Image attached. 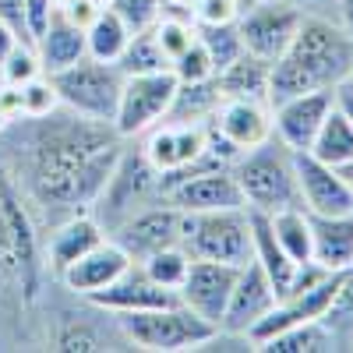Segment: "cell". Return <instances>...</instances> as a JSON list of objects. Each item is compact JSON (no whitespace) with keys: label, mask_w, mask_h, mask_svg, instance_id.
<instances>
[{"label":"cell","mask_w":353,"mask_h":353,"mask_svg":"<svg viewBox=\"0 0 353 353\" xmlns=\"http://www.w3.org/2000/svg\"><path fill=\"white\" fill-rule=\"evenodd\" d=\"M0 134L21 149L8 170V181L25 198L28 212L39 205L46 212H61V219L85 212L96 201L124 149V138L113 131V124L88 121L64 106L46 117L11 121Z\"/></svg>","instance_id":"1"},{"label":"cell","mask_w":353,"mask_h":353,"mask_svg":"<svg viewBox=\"0 0 353 353\" xmlns=\"http://www.w3.org/2000/svg\"><path fill=\"white\" fill-rule=\"evenodd\" d=\"M353 74V36L332 14H304L297 36L272 61L269 71V106L314 92L336 88Z\"/></svg>","instance_id":"2"},{"label":"cell","mask_w":353,"mask_h":353,"mask_svg":"<svg viewBox=\"0 0 353 353\" xmlns=\"http://www.w3.org/2000/svg\"><path fill=\"white\" fill-rule=\"evenodd\" d=\"M230 170L237 176V188L251 212L304 209L297 191V170H293V149H286L276 134L241 152Z\"/></svg>","instance_id":"3"},{"label":"cell","mask_w":353,"mask_h":353,"mask_svg":"<svg viewBox=\"0 0 353 353\" xmlns=\"http://www.w3.org/2000/svg\"><path fill=\"white\" fill-rule=\"evenodd\" d=\"M159 201H166L163 173L149 163V156H145L141 149L124 145L121 159L113 163L106 184L96 194V201L88 205V212L99 219V226L106 230V237H110L124 219H131L134 212L149 209V205H159Z\"/></svg>","instance_id":"4"},{"label":"cell","mask_w":353,"mask_h":353,"mask_svg":"<svg viewBox=\"0 0 353 353\" xmlns=\"http://www.w3.org/2000/svg\"><path fill=\"white\" fill-rule=\"evenodd\" d=\"M117 329L134 350L152 353H173V350H198L205 339L216 332L205 318H198L184 304L170 307H145V311H117Z\"/></svg>","instance_id":"5"},{"label":"cell","mask_w":353,"mask_h":353,"mask_svg":"<svg viewBox=\"0 0 353 353\" xmlns=\"http://www.w3.org/2000/svg\"><path fill=\"white\" fill-rule=\"evenodd\" d=\"M124 78L128 74L121 71V64L96 61V57H88V53L78 64L50 74V81L57 88V99H61L64 110L88 117V121H106V124H113Z\"/></svg>","instance_id":"6"},{"label":"cell","mask_w":353,"mask_h":353,"mask_svg":"<svg viewBox=\"0 0 353 353\" xmlns=\"http://www.w3.org/2000/svg\"><path fill=\"white\" fill-rule=\"evenodd\" d=\"M181 248L191 258L244 265L251 258V216H248V209L184 212Z\"/></svg>","instance_id":"7"},{"label":"cell","mask_w":353,"mask_h":353,"mask_svg":"<svg viewBox=\"0 0 353 353\" xmlns=\"http://www.w3.org/2000/svg\"><path fill=\"white\" fill-rule=\"evenodd\" d=\"M173 92H176V74L173 71L128 74L124 88H121V103H117V113H113V131L124 141L141 138L145 131L156 128L166 117Z\"/></svg>","instance_id":"8"},{"label":"cell","mask_w":353,"mask_h":353,"mask_svg":"<svg viewBox=\"0 0 353 353\" xmlns=\"http://www.w3.org/2000/svg\"><path fill=\"white\" fill-rule=\"evenodd\" d=\"M304 11L293 0H254V4L241 8L237 14V32L248 53L261 57V61H276V57L290 46L297 36Z\"/></svg>","instance_id":"9"},{"label":"cell","mask_w":353,"mask_h":353,"mask_svg":"<svg viewBox=\"0 0 353 353\" xmlns=\"http://www.w3.org/2000/svg\"><path fill=\"white\" fill-rule=\"evenodd\" d=\"M241 265H226V261H209V258H191L188 265V276L176 290L184 307H191L198 318H205L209 325L219 329L226 301H230V290L237 283Z\"/></svg>","instance_id":"10"},{"label":"cell","mask_w":353,"mask_h":353,"mask_svg":"<svg viewBox=\"0 0 353 353\" xmlns=\"http://www.w3.org/2000/svg\"><path fill=\"white\" fill-rule=\"evenodd\" d=\"M293 170H297L301 205L311 216H346V212H353V184L336 166L314 159L311 152H293Z\"/></svg>","instance_id":"11"},{"label":"cell","mask_w":353,"mask_h":353,"mask_svg":"<svg viewBox=\"0 0 353 353\" xmlns=\"http://www.w3.org/2000/svg\"><path fill=\"white\" fill-rule=\"evenodd\" d=\"M181 223H184V212L173 209L170 201H159V205L134 212L131 219H124L110 233V241L121 244L131 261H141L170 244H181Z\"/></svg>","instance_id":"12"},{"label":"cell","mask_w":353,"mask_h":353,"mask_svg":"<svg viewBox=\"0 0 353 353\" xmlns=\"http://www.w3.org/2000/svg\"><path fill=\"white\" fill-rule=\"evenodd\" d=\"M276 301H279V290L272 286L269 272H265L254 258H248L241 265V272H237V283H233V290H230V301H226L219 329L248 336L258 321L276 307Z\"/></svg>","instance_id":"13"},{"label":"cell","mask_w":353,"mask_h":353,"mask_svg":"<svg viewBox=\"0 0 353 353\" xmlns=\"http://www.w3.org/2000/svg\"><path fill=\"white\" fill-rule=\"evenodd\" d=\"M332 106H336V88H314V92L290 96L272 106V131L286 149L307 152Z\"/></svg>","instance_id":"14"},{"label":"cell","mask_w":353,"mask_h":353,"mask_svg":"<svg viewBox=\"0 0 353 353\" xmlns=\"http://www.w3.org/2000/svg\"><path fill=\"white\" fill-rule=\"evenodd\" d=\"M166 201L181 212H219V209H248L233 170H201L181 176L166 188Z\"/></svg>","instance_id":"15"},{"label":"cell","mask_w":353,"mask_h":353,"mask_svg":"<svg viewBox=\"0 0 353 353\" xmlns=\"http://www.w3.org/2000/svg\"><path fill=\"white\" fill-rule=\"evenodd\" d=\"M88 304H96L99 311L106 314H117V311H145V307H170V304H181L176 290H166L159 286L149 272H145L141 261H131L128 269L117 276L110 286H103L99 293L85 297Z\"/></svg>","instance_id":"16"},{"label":"cell","mask_w":353,"mask_h":353,"mask_svg":"<svg viewBox=\"0 0 353 353\" xmlns=\"http://www.w3.org/2000/svg\"><path fill=\"white\" fill-rule=\"evenodd\" d=\"M205 149V124H173V121H159L156 128H149L141 134V152L149 156V163L170 176L176 170L191 166Z\"/></svg>","instance_id":"17"},{"label":"cell","mask_w":353,"mask_h":353,"mask_svg":"<svg viewBox=\"0 0 353 353\" xmlns=\"http://www.w3.org/2000/svg\"><path fill=\"white\" fill-rule=\"evenodd\" d=\"M128 265H131L128 251L117 244V241L106 237V241H99L92 251H85L78 261H71L57 279H61V286L71 293V297L85 301V297H92V293H99L103 286H110L117 276L128 269Z\"/></svg>","instance_id":"18"},{"label":"cell","mask_w":353,"mask_h":353,"mask_svg":"<svg viewBox=\"0 0 353 353\" xmlns=\"http://www.w3.org/2000/svg\"><path fill=\"white\" fill-rule=\"evenodd\" d=\"M209 124L216 131H223L241 152L254 149V145L269 141L276 134L272 131V106L265 99H223Z\"/></svg>","instance_id":"19"},{"label":"cell","mask_w":353,"mask_h":353,"mask_svg":"<svg viewBox=\"0 0 353 353\" xmlns=\"http://www.w3.org/2000/svg\"><path fill=\"white\" fill-rule=\"evenodd\" d=\"M99 241H106V230L92 212H74L64 216L61 223H53L46 233V269L53 276H61L71 261H78L85 251H92Z\"/></svg>","instance_id":"20"},{"label":"cell","mask_w":353,"mask_h":353,"mask_svg":"<svg viewBox=\"0 0 353 353\" xmlns=\"http://www.w3.org/2000/svg\"><path fill=\"white\" fill-rule=\"evenodd\" d=\"M311 261H318L329 272L353 269V212L311 216Z\"/></svg>","instance_id":"21"},{"label":"cell","mask_w":353,"mask_h":353,"mask_svg":"<svg viewBox=\"0 0 353 353\" xmlns=\"http://www.w3.org/2000/svg\"><path fill=\"white\" fill-rule=\"evenodd\" d=\"M36 53H39V64H43V74H53V71H64L71 64H78L81 57L88 53L85 50V28H78L74 21H68L61 14V8L53 11L46 32L32 43Z\"/></svg>","instance_id":"22"},{"label":"cell","mask_w":353,"mask_h":353,"mask_svg":"<svg viewBox=\"0 0 353 353\" xmlns=\"http://www.w3.org/2000/svg\"><path fill=\"white\" fill-rule=\"evenodd\" d=\"M269 71H272L269 61L244 50L237 61H230L223 71H216V85H219L223 99H265L269 103Z\"/></svg>","instance_id":"23"},{"label":"cell","mask_w":353,"mask_h":353,"mask_svg":"<svg viewBox=\"0 0 353 353\" xmlns=\"http://www.w3.org/2000/svg\"><path fill=\"white\" fill-rule=\"evenodd\" d=\"M223 92L216 85V74L205 78V81H176V92L170 99V110L163 121L173 124H209L212 113L219 110Z\"/></svg>","instance_id":"24"},{"label":"cell","mask_w":353,"mask_h":353,"mask_svg":"<svg viewBox=\"0 0 353 353\" xmlns=\"http://www.w3.org/2000/svg\"><path fill=\"white\" fill-rule=\"evenodd\" d=\"M258 350H265V353H329V350H339V343L325 321L314 318V321H301V325H290V329L276 332Z\"/></svg>","instance_id":"25"},{"label":"cell","mask_w":353,"mask_h":353,"mask_svg":"<svg viewBox=\"0 0 353 353\" xmlns=\"http://www.w3.org/2000/svg\"><path fill=\"white\" fill-rule=\"evenodd\" d=\"M128 39H131L128 21L117 14L110 4L92 18V25L85 28V50H88V57H96V61L117 64L121 53H124V46H128Z\"/></svg>","instance_id":"26"},{"label":"cell","mask_w":353,"mask_h":353,"mask_svg":"<svg viewBox=\"0 0 353 353\" xmlns=\"http://www.w3.org/2000/svg\"><path fill=\"white\" fill-rule=\"evenodd\" d=\"M307 152H311L314 159H321V163L336 166V170L353 159V124L346 121L336 106L329 110L325 121H321V128H318V134H314V141H311Z\"/></svg>","instance_id":"27"},{"label":"cell","mask_w":353,"mask_h":353,"mask_svg":"<svg viewBox=\"0 0 353 353\" xmlns=\"http://www.w3.org/2000/svg\"><path fill=\"white\" fill-rule=\"evenodd\" d=\"M269 223H272V233L279 248L290 254V261H311V216L307 209H279V212H269Z\"/></svg>","instance_id":"28"},{"label":"cell","mask_w":353,"mask_h":353,"mask_svg":"<svg viewBox=\"0 0 353 353\" xmlns=\"http://www.w3.org/2000/svg\"><path fill=\"white\" fill-rule=\"evenodd\" d=\"M14 293H25V301L36 297V279L28 276L25 261L11 241V230L4 223V212H0V301L14 297Z\"/></svg>","instance_id":"29"},{"label":"cell","mask_w":353,"mask_h":353,"mask_svg":"<svg viewBox=\"0 0 353 353\" xmlns=\"http://www.w3.org/2000/svg\"><path fill=\"white\" fill-rule=\"evenodd\" d=\"M121 71L124 74H152V71H170V61L163 46L156 43V32L152 28H141V32H131L124 53H121Z\"/></svg>","instance_id":"30"},{"label":"cell","mask_w":353,"mask_h":353,"mask_svg":"<svg viewBox=\"0 0 353 353\" xmlns=\"http://www.w3.org/2000/svg\"><path fill=\"white\" fill-rule=\"evenodd\" d=\"M194 36L201 39V46L209 50L216 71H223L230 61H237L244 53L241 32H237V21H226V25H194Z\"/></svg>","instance_id":"31"},{"label":"cell","mask_w":353,"mask_h":353,"mask_svg":"<svg viewBox=\"0 0 353 353\" xmlns=\"http://www.w3.org/2000/svg\"><path fill=\"white\" fill-rule=\"evenodd\" d=\"M325 325L332 329L339 350H350V339H353V269H346L339 276V286H336V297L325 311Z\"/></svg>","instance_id":"32"},{"label":"cell","mask_w":353,"mask_h":353,"mask_svg":"<svg viewBox=\"0 0 353 353\" xmlns=\"http://www.w3.org/2000/svg\"><path fill=\"white\" fill-rule=\"evenodd\" d=\"M141 265H145V272H149L159 286L181 290V283L188 276V265H191V254L181 244H170V248H163V251H156L149 258H141Z\"/></svg>","instance_id":"33"},{"label":"cell","mask_w":353,"mask_h":353,"mask_svg":"<svg viewBox=\"0 0 353 353\" xmlns=\"http://www.w3.org/2000/svg\"><path fill=\"white\" fill-rule=\"evenodd\" d=\"M50 350H81V353H92V350H117V346H110V339L96 325H88L85 318H78V321H61V329L50 336Z\"/></svg>","instance_id":"34"},{"label":"cell","mask_w":353,"mask_h":353,"mask_svg":"<svg viewBox=\"0 0 353 353\" xmlns=\"http://www.w3.org/2000/svg\"><path fill=\"white\" fill-rule=\"evenodd\" d=\"M43 74V64H39V53L32 43H14V50L0 61V81L8 85H25Z\"/></svg>","instance_id":"35"},{"label":"cell","mask_w":353,"mask_h":353,"mask_svg":"<svg viewBox=\"0 0 353 353\" xmlns=\"http://www.w3.org/2000/svg\"><path fill=\"white\" fill-rule=\"evenodd\" d=\"M170 71L176 74V81H205V78H212V74H216V64H212L209 50L201 46V39L194 36V43H191V46L170 64Z\"/></svg>","instance_id":"36"},{"label":"cell","mask_w":353,"mask_h":353,"mask_svg":"<svg viewBox=\"0 0 353 353\" xmlns=\"http://www.w3.org/2000/svg\"><path fill=\"white\" fill-rule=\"evenodd\" d=\"M18 88H21V113H25V117H46V113H53L57 106H61L50 74H39V78L25 81V85H18Z\"/></svg>","instance_id":"37"},{"label":"cell","mask_w":353,"mask_h":353,"mask_svg":"<svg viewBox=\"0 0 353 353\" xmlns=\"http://www.w3.org/2000/svg\"><path fill=\"white\" fill-rule=\"evenodd\" d=\"M110 8L128 21L131 32H141V28H152L159 21L163 0H110Z\"/></svg>","instance_id":"38"},{"label":"cell","mask_w":353,"mask_h":353,"mask_svg":"<svg viewBox=\"0 0 353 353\" xmlns=\"http://www.w3.org/2000/svg\"><path fill=\"white\" fill-rule=\"evenodd\" d=\"M241 0H191V18L194 25H226L237 21Z\"/></svg>","instance_id":"39"},{"label":"cell","mask_w":353,"mask_h":353,"mask_svg":"<svg viewBox=\"0 0 353 353\" xmlns=\"http://www.w3.org/2000/svg\"><path fill=\"white\" fill-rule=\"evenodd\" d=\"M53 11H57L53 0H25V36H28V43H36L46 32Z\"/></svg>","instance_id":"40"},{"label":"cell","mask_w":353,"mask_h":353,"mask_svg":"<svg viewBox=\"0 0 353 353\" xmlns=\"http://www.w3.org/2000/svg\"><path fill=\"white\" fill-rule=\"evenodd\" d=\"M106 4H99V0H68V4L61 8V14L68 18V21H74L78 28H88L92 25V18L103 11Z\"/></svg>","instance_id":"41"},{"label":"cell","mask_w":353,"mask_h":353,"mask_svg":"<svg viewBox=\"0 0 353 353\" xmlns=\"http://www.w3.org/2000/svg\"><path fill=\"white\" fill-rule=\"evenodd\" d=\"M0 18L14 28L21 43H28V36H25V0H0Z\"/></svg>","instance_id":"42"},{"label":"cell","mask_w":353,"mask_h":353,"mask_svg":"<svg viewBox=\"0 0 353 353\" xmlns=\"http://www.w3.org/2000/svg\"><path fill=\"white\" fill-rule=\"evenodd\" d=\"M293 4H297L304 14H332V11H339V0H293Z\"/></svg>","instance_id":"43"},{"label":"cell","mask_w":353,"mask_h":353,"mask_svg":"<svg viewBox=\"0 0 353 353\" xmlns=\"http://www.w3.org/2000/svg\"><path fill=\"white\" fill-rule=\"evenodd\" d=\"M336 110L353 124V85H346V81L336 85Z\"/></svg>","instance_id":"44"},{"label":"cell","mask_w":353,"mask_h":353,"mask_svg":"<svg viewBox=\"0 0 353 353\" xmlns=\"http://www.w3.org/2000/svg\"><path fill=\"white\" fill-rule=\"evenodd\" d=\"M14 43H21V39H18V32H14V28H11L4 18H0V61H4V57L14 50Z\"/></svg>","instance_id":"45"},{"label":"cell","mask_w":353,"mask_h":353,"mask_svg":"<svg viewBox=\"0 0 353 353\" xmlns=\"http://www.w3.org/2000/svg\"><path fill=\"white\" fill-rule=\"evenodd\" d=\"M336 18L343 21V28L353 36V0H339V11H336Z\"/></svg>","instance_id":"46"},{"label":"cell","mask_w":353,"mask_h":353,"mask_svg":"<svg viewBox=\"0 0 353 353\" xmlns=\"http://www.w3.org/2000/svg\"><path fill=\"white\" fill-rule=\"evenodd\" d=\"M163 8H176V11H191V0H163Z\"/></svg>","instance_id":"47"},{"label":"cell","mask_w":353,"mask_h":353,"mask_svg":"<svg viewBox=\"0 0 353 353\" xmlns=\"http://www.w3.org/2000/svg\"><path fill=\"white\" fill-rule=\"evenodd\" d=\"M339 173H343V176H346V181H350V184H353V159H350V163H346V166H339Z\"/></svg>","instance_id":"48"},{"label":"cell","mask_w":353,"mask_h":353,"mask_svg":"<svg viewBox=\"0 0 353 353\" xmlns=\"http://www.w3.org/2000/svg\"><path fill=\"white\" fill-rule=\"evenodd\" d=\"M248 4H254V0H241V8H248Z\"/></svg>","instance_id":"49"},{"label":"cell","mask_w":353,"mask_h":353,"mask_svg":"<svg viewBox=\"0 0 353 353\" xmlns=\"http://www.w3.org/2000/svg\"><path fill=\"white\" fill-rule=\"evenodd\" d=\"M4 128H8V124H4V117H0V131H4Z\"/></svg>","instance_id":"50"},{"label":"cell","mask_w":353,"mask_h":353,"mask_svg":"<svg viewBox=\"0 0 353 353\" xmlns=\"http://www.w3.org/2000/svg\"><path fill=\"white\" fill-rule=\"evenodd\" d=\"M346 85H353V74H350V81H346Z\"/></svg>","instance_id":"51"},{"label":"cell","mask_w":353,"mask_h":353,"mask_svg":"<svg viewBox=\"0 0 353 353\" xmlns=\"http://www.w3.org/2000/svg\"><path fill=\"white\" fill-rule=\"evenodd\" d=\"M99 4H110V0H99Z\"/></svg>","instance_id":"52"},{"label":"cell","mask_w":353,"mask_h":353,"mask_svg":"<svg viewBox=\"0 0 353 353\" xmlns=\"http://www.w3.org/2000/svg\"><path fill=\"white\" fill-rule=\"evenodd\" d=\"M350 350H353V339H350Z\"/></svg>","instance_id":"53"}]
</instances>
